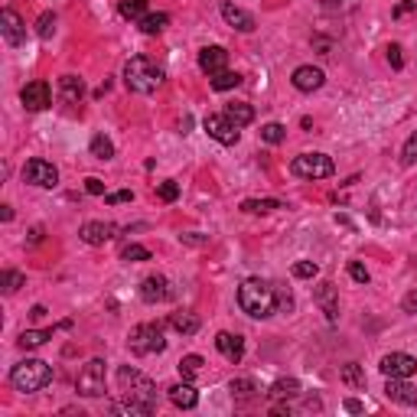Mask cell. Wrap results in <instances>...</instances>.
I'll return each mask as SVG.
<instances>
[{"label":"cell","instance_id":"obj_1","mask_svg":"<svg viewBox=\"0 0 417 417\" xmlns=\"http://www.w3.org/2000/svg\"><path fill=\"white\" fill-rule=\"evenodd\" d=\"M238 306L251 320H271L277 310H290L294 297L287 294L281 284L264 281V277H248L238 284Z\"/></svg>","mask_w":417,"mask_h":417},{"label":"cell","instance_id":"obj_31","mask_svg":"<svg viewBox=\"0 0 417 417\" xmlns=\"http://www.w3.org/2000/svg\"><path fill=\"white\" fill-rule=\"evenodd\" d=\"M208 85L215 88V92H228V88H238L241 85V76L238 72H215V76H208Z\"/></svg>","mask_w":417,"mask_h":417},{"label":"cell","instance_id":"obj_40","mask_svg":"<svg viewBox=\"0 0 417 417\" xmlns=\"http://www.w3.org/2000/svg\"><path fill=\"white\" fill-rule=\"evenodd\" d=\"M157 196H160L163 202H176V199H180V186H176V180L160 183V190H157Z\"/></svg>","mask_w":417,"mask_h":417},{"label":"cell","instance_id":"obj_41","mask_svg":"<svg viewBox=\"0 0 417 417\" xmlns=\"http://www.w3.org/2000/svg\"><path fill=\"white\" fill-rule=\"evenodd\" d=\"M349 277L355 284H369V271H365V264H359V261H349Z\"/></svg>","mask_w":417,"mask_h":417},{"label":"cell","instance_id":"obj_45","mask_svg":"<svg viewBox=\"0 0 417 417\" xmlns=\"http://www.w3.org/2000/svg\"><path fill=\"white\" fill-rule=\"evenodd\" d=\"M388 62H391V69H404V56H401V46H388Z\"/></svg>","mask_w":417,"mask_h":417},{"label":"cell","instance_id":"obj_3","mask_svg":"<svg viewBox=\"0 0 417 417\" xmlns=\"http://www.w3.org/2000/svg\"><path fill=\"white\" fill-rule=\"evenodd\" d=\"M124 85L137 95H150L163 85V69L150 56H131L124 66Z\"/></svg>","mask_w":417,"mask_h":417},{"label":"cell","instance_id":"obj_42","mask_svg":"<svg viewBox=\"0 0 417 417\" xmlns=\"http://www.w3.org/2000/svg\"><path fill=\"white\" fill-rule=\"evenodd\" d=\"M401 160L408 163V167H414L417 163V134H411L408 137V143H404V157H401Z\"/></svg>","mask_w":417,"mask_h":417},{"label":"cell","instance_id":"obj_27","mask_svg":"<svg viewBox=\"0 0 417 417\" xmlns=\"http://www.w3.org/2000/svg\"><path fill=\"white\" fill-rule=\"evenodd\" d=\"M339 379H342V385H349V388H355V391L365 388V372H362L359 362H346L339 369Z\"/></svg>","mask_w":417,"mask_h":417},{"label":"cell","instance_id":"obj_13","mask_svg":"<svg viewBox=\"0 0 417 417\" xmlns=\"http://www.w3.org/2000/svg\"><path fill=\"white\" fill-rule=\"evenodd\" d=\"M167 398L173 401V408H180V411H192L196 404H199V391L192 388V381H176V385H170L167 388Z\"/></svg>","mask_w":417,"mask_h":417},{"label":"cell","instance_id":"obj_32","mask_svg":"<svg viewBox=\"0 0 417 417\" xmlns=\"http://www.w3.org/2000/svg\"><path fill=\"white\" fill-rule=\"evenodd\" d=\"M202 365H206V362H202V355H183V359H180V375H183L186 381L199 379V375H202Z\"/></svg>","mask_w":417,"mask_h":417},{"label":"cell","instance_id":"obj_8","mask_svg":"<svg viewBox=\"0 0 417 417\" xmlns=\"http://www.w3.org/2000/svg\"><path fill=\"white\" fill-rule=\"evenodd\" d=\"M23 180H27L29 186H39V190H56L59 170L49 160H43V157H33V160H27V167H23Z\"/></svg>","mask_w":417,"mask_h":417},{"label":"cell","instance_id":"obj_24","mask_svg":"<svg viewBox=\"0 0 417 417\" xmlns=\"http://www.w3.org/2000/svg\"><path fill=\"white\" fill-rule=\"evenodd\" d=\"M225 118L235 127H248V124L255 121V108L248 101H232V104H225Z\"/></svg>","mask_w":417,"mask_h":417},{"label":"cell","instance_id":"obj_39","mask_svg":"<svg viewBox=\"0 0 417 417\" xmlns=\"http://www.w3.org/2000/svg\"><path fill=\"white\" fill-rule=\"evenodd\" d=\"M320 274V267H316V261H297L294 264V277H300V281H310V277Z\"/></svg>","mask_w":417,"mask_h":417},{"label":"cell","instance_id":"obj_4","mask_svg":"<svg viewBox=\"0 0 417 417\" xmlns=\"http://www.w3.org/2000/svg\"><path fill=\"white\" fill-rule=\"evenodd\" d=\"M49 381H52V369H49V362H43V359H23L10 372V385L17 391H23V395L43 391Z\"/></svg>","mask_w":417,"mask_h":417},{"label":"cell","instance_id":"obj_36","mask_svg":"<svg viewBox=\"0 0 417 417\" xmlns=\"http://www.w3.org/2000/svg\"><path fill=\"white\" fill-rule=\"evenodd\" d=\"M284 137H287V127H284V124L271 121V124H264V127H261V141H264V143H281Z\"/></svg>","mask_w":417,"mask_h":417},{"label":"cell","instance_id":"obj_18","mask_svg":"<svg viewBox=\"0 0 417 417\" xmlns=\"http://www.w3.org/2000/svg\"><path fill=\"white\" fill-rule=\"evenodd\" d=\"M228 66V49L225 46H206L199 52V69L206 76H215V72H225Z\"/></svg>","mask_w":417,"mask_h":417},{"label":"cell","instance_id":"obj_21","mask_svg":"<svg viewBox=\"0 0 417 417\" xmlns=\"http://www.w3.org/2000/svg\"><path fill=\"white\" fill-rule=\"evenodd\" d=\"M385 395H388L391 401H398V404H417V391L408 385V379H388V385H385Z\"/></svg>","mask_w":417,"mask_h":417},{"label":"cell","instance_id":"obj_9","mask_svg":"<svg viewBox=\"0 0 417 417\" xmlns=\"http://www.w3.org/2000/svg\"><path fill=\"white\" fill-rule=\"evenodd\" d=\"M379 369L385 379H411L417 372V359L408 352H388V355H381Z\"/></svg>","mask_w":417,"mask_h":417},{"label":"cell","instance_id":"obj_35","mask_svg":"<svg viewBox=\"0 0 417 417\" xmlns=\"http://www.w3.org/2000/svg\"><path fill=\"white\" fill-rule=\"evenodd\" d=\"M0 287H3V294H17L20 287H27V277L20 271H3L0 274Z\"/></svg>","mask_w":417,"mask_h":417},{"label":"cell","instance_id":"obj_7","mask_svg":"<svg viewBox=\"0 0 417 417\" xmlns=\"http://www.w3.org/2000/svg\"><path fill=\"white\" fill-rule=\"evenodd\" d=\"M76 391L82 398H101L104 395V359H92L82 365L76 379Z\"/></svg>","mask_w":417,"mask_h":417},{"label":"cell","instance_id":"obj_51","mask_svg":"<svg viewBox=\"0 0 417 417\" xmlns=\"http://www.w3.org/2000/svg\"><path fill=\"white\" fill-rule=\"evenodd\" d=\"M180 241H186V245H206V238H199L196 232L192 235H180Z\"/></svg>","mask_w":417,"mask_h":417},{"label":"cell","instance_id":"obj_17","mask_svg":"<svg viewBox=\"0 0 417 417\" xmlns=\"http://www.w3.org/2000/svg\"><path fill=\"white\" fill-rule=\"evenodd\" d=\"M114 232H118V228H114L111 222H85L78 235H82V241H85V245L98 248V245H108V241L114 238Z\"/></svg>","mask_w":417,"mask_h":417},{"label":"cell","instance_id":"obj_15","mask_svg":"<svg viewBox=\"0 0 417 417\" xmlns=\"http://www.w3.org/2000/svg\"><path fill=\"white\" fill-rule=\"evenodd\" d=\"M141 297L147 300V304H163V300H170V297H173V287H170L167 277L153 274V277H147V281L141 284Z\"/></svg>","mask_w":417,"mask_h":417},{"label":"cell","instance_id":"obj_5","mask_svg":"<svg viewBox=\"0 0 417 417\" xmlns=\"http://www.w3.org/2000/svg\"><path fill=\"white\" fill-rule=\"evenodd\" d=\"M127 346H131L134 355H157V352L167 349L163 326L160 323H141V326H134L131 336H127Z\"/></svg>","mask_w":417,"mask_h":417},{"label":"cell","instance_id":"obj_2","mask_svg":"<svg viewBox=\"0 0 417 417\" xmlns=\"http://www.w3.org/2000/svg\"><path fill=\"white\" fill-rule=\"evenodd\" d=\"M118 381H121L124 401H121V404H111L114 414L147 417V414H153V411H157V401H160V395H157V385H153L147 375H141V372L131 369V365H121V369H118Z\"/></svg>","mask_w":417,"mask_h":417},{"label":"cell","instance_id":"obj_10","mask_svg":"<svg viewBox=\"0 0 417 417\" xmlns=\"http://www.w3.org/2000/svg\"><path fill=\"white\" fill-rule=\"evenodd\" d=\"M202 127H206V134L212 137V141H218V143H225V147H232V143H238V127L232 121H228L225 114H208L206 121H202Z\"/></svg>","mask_w":417,"mask_h":417},{"label":"cell","instance_id":"obj_43","mask_svg":"<svg viewBox=\"0 0 417 417\" xmlns=\"http://www.w3.org/2000/svg\"><path fill=\"white\" fill-rule=\"evenodd\" d=\"M104 199H108V206H121V202H131L134 199V192L131 190H118V192H108Z\"/></svg>","mask_w":417,"mask_h":417},{"label":"cell","instance_id":"obj_28","mask_svg":"<svg viewBox=\"0 0 417 417\" xmlns=\"http://www.w3.org/2000/svg\"><path fill=\"white\" fill-rule=\"evenodd\" d=\"M228 391H232V398H235V401H251V398H257L255 379H232V381H228Z\"/></svg>","mask_w":417,"mask_h":417},{"label":"cell","instance_id":"obj_33","mask_svg":"<svg viewBox=\"0 0 417 417\" xmlns=\"http://www.w3.org/2000/svg\"><path fill=\"white\" fill-rule=\"evenodd\" d=\"M118 10H121L124 20H143L147 17V0H121Z\"/></svg>","mask_w":417,"mask_h":417},{"label":"cell","instance_id":"obj_52","mask_svg":"<svg viewBox=\"0 0 417 417\" xmlns=\"http://www.w3.org/2000/svg\"><path fill=\"white\" fill-rule=\"evenodd\" d=\"M29 316H33V320H43V316H46V306H43V304H36V306H33V310H29Z\"/></svg>","mask_w":417,"mask_h":417},{"label":"cell","instance_id":"obj_46","mask_svg":"<svg viewBox=\"0 0 417 417\" xmlns=\"http://www.w3.org/2000/svg\"><path fill=\"white\" fill-rule=\"evenodd\" d=\"M414 7H417V0H404V3H398V7L391 10V17H404V13H411Z\"/></svg>","mask_w":417,"mask_h":417},{"label":"cell","instance_id":"obj_12","mask_svg":"<svg viewBox=\"0 0 417 417\" xmlns=\"http://www.w3.org/2000/svg\"><path fill=\"white\" fill-rule=\"evenodd\" d=\"M20 101H23V108L27 111H43V108H49L52 104V92H49L46 82H29V85H23V92H20Z\"/></svg>","mask_w":417,"mask_h":417},{"label":"cell","instance_id":"obj_29","mask_svg":"<svg viewBox=\"0 0 417 417\" xmlns=\"http://www.w3.org/2000/svg\"><path fill=\"white\" fill-rule=\"evenodd\" d=\"M277 208H284L281 199H245L241 202V212H248V215H267V212H277Z\"/></svg>","mask_w":417,"mask_h":417},{"label":"cell","instance_id":"obj_26","mask_svg":"<svg viewBox=\"0 0 417 417\" xmlns=\"http://www.w3.org/2000/svg\"><path fill=\"white\" fill-rule=\"evenodd\" d=\"M52 336H56V326H52V330H23L17 342L23 349H39V346H46Z\"/></svg>","mask_w":417,"mask_h":417},{"label":"cell","instance_id":"obj_23","mask_svg":"<svg viewBox=\"0 0 417 417\" xmlns=\"http://www.w3.org/2000/svg\"><path fill=\"white\" fill-rule=\"evenodd\" d=\"M170 326L180 332V336H196V332L202 330V320L190 310H180V313H173L170 316Z\"/></svg>","mask_w":417,"mask_h":417},{"label":"cell","instance_id":"obj_30","mask_svg":"<svg viewBox=\"0 0 417 417\" xmlns=\"http://www.w3.org/2000/svg\"><path fill=\"white\" fill-rule=\"evenodd\" d=\"M137 23H141V33H147V36H157V33H163V29H167L170 17H167V13H147V17L137 20Z\"/></svg>","mask_w":417,"mask_h":417},{"label":"cell","instance_id":"obj_44","mask_svg":"<svg viewBox=\"0 0 417 417\" xmlns=\"http://www.w3.org/2000/svg\"><path fill=\"white\" fill-rule=\"evenodd\" d=\"M85 192H88V196H104V183L98 180V176H88V180H85Z\"/></svg>","mask_w":417,"mask_h":417},{"label":"cell","instance_id":"obj_47","mask_svg":"<svg viewBox=\"0 0 417 417\" xmlns=\"http://www.w3.org/2000/svg\"><path fill=\"white\" fill-rule=\"evenodd\" d=\"M43 235H46V232H43V225H33V228H29V245H39V241H43Z\"/></svg>","mask_w":417,"mask_h":417},{"label":"cell","instance_id":"obj_37","mask_svg":"<svg viewBox=\"0 0 417 417\" xmlns=\"http://www.w3.org/2000/svg\"><path fill=\"white\" fill-rule=\"evenodd\" d=\"M121 261H131V264H137V261H150V251L143 245H127L121 251Z\"/></svg>","mask_w":417,"mask_h":417},{"label":"cell","instance_id":"obj_53","mask_svg":"<svg viewBox=\"0 0 417 417\" xmlns=\"http://www.w3.org/2000/svg\"><path fill=\"white\" fill-rule=\"evenodd\" d=\"M0 218H3V222H10V218H13V208H10V206H0Z\"/></svg>","mask_w":417,"mask_h":417},{"label":"cell","instance_id":"obj_6","mask_svg":"<svg viewBox=\"0 0 417 417\" xmlns=\"http://www.w3.org/2000/svg\"><path fill=\"white\" fill-rule=\"evenodd\" d=\"M290 173L300 176V180H326V176L336 173V163L326 153H300V157L290 160Z\"/></svg>","mask_w":417,"mask_h":417},{"label":"cell","instance_id":"obj_19","mask_svg":"<svg viewBox=\"0 0 417 417\" xmlns=\"http://www.w3.org/2000/svg\"><path fill=\"white\" fill-rule=\"evenodd\" d=\"M294 88L297 92H316V88H323V82H326V76H323V69L316 66H300L294 69Z\"/></svg>","mask_w":417,"mask_h":417},{"label":"cell","instance_id":"obj_20","mask_svg":"<svg viewBox=\"0 0 417 417\" xmlns=\"http://www.w3.org/2000/svg\"><path fill=\"white\" fill-rule=\"evenodd\" d=\"M222 20H225L228 27H235L238 33H251L255 29V17L245 13L241 7H235V3H222Z\"/></svg>","mask_w":417,"mask_h":417},{"label":"cell","instance_id":"obj_34","mask_svg":"<svg viewBox=\"0 0 417 417\" xmlns=\"http://www.w3.org/2000/svg\"><path fill=\"white\" fill-rule=\"evenodd\" d=\"M88 150H92V157H95V160H111V157H114V143L108 141L104 134H95Z\"/></svg>","mask_w":417,"mask_h":417},{"label":"cell","instance_id":"obj_48","mask_svg":"<svg viewBox=\"0 0 417 417\" xmlns=\"http://www.w3.org/2000/svg\"><path fill=\"white\" fill-rule=\"evenodd\" d=\"M404 310H408V313H417V290H411V294L404 297Z\"/></svg>","mask_w":417,"mask_h":417},{"label":"cell","instance_id":"obj_38","mask_svg":"<svg viewBox=\"0 0 417 417\" xmlns=\"http://www.w3.org/2000/svg\"><path fill=\"white\" fill-rule=\"evenodd\" d=\"M52 33H56V17H52V13H43V17L36 20V36L39 39H49Z\"/></svg>","mask_w":417,"mask_h":417},{"label":"cell","instance_id":"obj_49","mask_svg":"<svg viewBox=\"0 0 417 417\" xmlns=\"http://www.w3.org/2000/svg\"><path fill=\"white\" fill-rule=\"evenodd\" d=\"M342 3H346V0H323V10H326V13H336V10H342Z\"/></svg>","mask_w":417,"mask_h":417},{"label":"cell","instance_id":"obj_22","mask_svg":"<svg viewBox=\"0 0 417 417\" xmlns=\"http://www.w3.org/2000/svg\"><path fill=\"white\" fill-rule=\"evenodd\" d=\"M59 95H62V101L78 104L82 98H85V82H82L78 76H62L59 78Z\"/></svg>","mask_w":417,"mask_h":417},{"label":"cell","instance_id":"obj_16","mask_svg":"<svg viewBox=\"0 0 417 417\" xmlns=\"http://www.w3.org/2000/svg\"><path fill=\"white\" fill-rule=\"evenodd\" d=\"M313 300H316V306L326 313V320H330V323L339 320V297H336V287H332L330 281H323V284L316 287Z\"/></svg>","mask_w":417,"mask_h":417},{"label":"cell","instance_id":"obj_14","mask_svg":"<svg viewBox=\"0 0 417 417\" xmlns=\"http://www.w3.org/2000/svg\"><path fill=\"white\" fill-rule=\"evenodd\" d=\"M215 349L222 352L232 365H238V362L245 359V339H241L238 332H218V336H215Z\"/></svg>","mask_w":417,"mask_h":417},{"label":"cell","instance_id":"obj_25","mask_svg":"<svg viewBox=\"0 0 417 417\" xmlns=\"http://www.w3.org/2000/svg\"><path fill=\"white\" fill-rule=\"evenodd\" d=\"M267 398L274 401H290V398H300V381L297 379H281L271 385V391H267Z\"/></svg>","mask_w":417,"mask_h":417},{"label":"cell","instance_id":"obj_11","mask_svg":"<svg viewBox=\"0 0 417 417\" xmlns=\"http://www.w3.org/2000/svg\"><path fill=\"white\" fill-rule=\"evenodd\" d=\"M0 33L7 39V46L13 49L27 43V23L20 20V13L13 7H3V13H0Z\"/></svg>","mask_w":417,"mask_h":417},{"label":"cell","instance_id":"obj_50","mask_svg":"<svg viewBox=\"0 0 417 417\" xmlns=\"http://www.w3.org/2000/svg\"><path fill=\"white\" fill-rule=\"evenodd\" d=\"M346 411H352V414H362V411H365V404H362V401H355V398H349V401H346Z\"/></svg>","mask_w":417,"mask_h":417}]
</instances>
